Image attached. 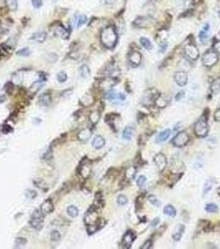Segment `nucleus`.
Masks as SVG:
<instances>
[{
  "label": "nucleus",
  "mask_w": 220,
  "mask_h": 249,
  "mask_svg": "<svg viewBox=\"0 0 220 249\" xmlns=\"http://www.w3.org/2000/svg\"><path fill=\"white\" fill-rule=\"evenodd\" d=\"M102 43L108 48H112L117 42L118 35L115 29L113 27H107L102 31L100 35Z\"/></svg>",
  "instance_id": "f257e3e1"
},
{
  "label": "nucleus",
  "mask_w": 220,
  "mask_h": 249,
  "mask_svg": "<svg viewBox=\"0 0 220 249\" xmlns=\"http://www.w3.org/2000/svg\"><path fill=\"white\" fill-rule=\"evenodd\" d=\"M209 126L207 120L204 118H201L195 123V133L198 137H204L208 134Z\"/></svg>",
  "instance_id": "f03ea898"
},
{
  "label": "nucleus",
  "mask_w": 220,
  "mask_h": 249,
  "mask_svg": "<svg viewBox=\"0 0 220 249\" xmlns=\"http://www.w3.org/2000/svg\"><path fill=\"white\" fill-rule=\"evenodd\" d=\"M218 53L214 51H209L204 53L202 58V62L203 64L207 67H211L218 62Z\"/></svg>",
  "instance_id": "7ed1b4c3"
},
{
  "label": "nucleus",
  "mask_w": 220,
  "mask_h": 249,
  "mask_svg": "<svg viewBox=\"0 0 220 249\" xmlns=\"http://www.w3.org/2000/svg\"><path fill=\"white\" fill-rule=\"evenodd\" d=\"M42 213L36 210L32 215V219L30 221L31 226L37 230H41L43 227V216Z\"/></svg>",
  "instance_id": "20e7f679"
},
{
  "label": "nucleus",
  "mask_w": 220,
  "mask_h": 249,
  "mask_svg": "<svg viewBox=\"0 0 220 249\" xmlns=\"http://www.w3.org/2000/svg\"><path fill=\"white\" fill-rule=\"evenodd\" d=\"M189 136L185 131L179 132L172 140V144L175 147H183L189 142Z\"/></svg>",
  "instance_id": "39448f33"
},
{
  "label": "nucleus",
  "mask_w": 220,
  "mask_h": 249,
  "mask_svg": "<svg viewBox=\"0 0 220 249\" xmlns=\"http://www.w3.org/2000/svg\"><path fill=\"white\" fill-rule=\"evenodd\" d=\"M185 53L191 60H196L199 56H200V52L197 47L192 43L187 44L185 47Z\"/></svg>",
  "instance_id": "423d86ee"
},
{
  "label": "nucleus",
  "mask_w": 220,
  "mask_h": 249,
  "mask_svg": "<svg viewBox=\"0 0 220 249\" xmlns=\"http://www.w3.org/2000/svg\"><path fill=\"white\" fill-rule=\"evenodd\" d=\"M154 162H155V164H156L160 172H162L165 169L166 165H167L166 157L162 153H158L157 155H155V157H154Z\"/></svg>",
  "instance_id": "0eeeda50"
},
{
  "label": "nucleus",
  "mask_w": 220,
  "mask_h": 249,
  "mask_svg": "<svg viewBox=\"0 0 220 249\" xmlns=\"http://www.w3.org/2000/svg\"><path fill=\"white\" fill-rule=\"evenodd\" d=\"M174 80L180 86H185L188 82V74L184 71L176 72L174 75Z\"/></svg>",
  "instance_id": "6e6552de"
},
{
  "label": "nucleus",
  "mask_w": 220,
  "mask_h": 249,
  "mask_svg": "<svg viewBox=\"0 0 220 249\" xmlns=\"http://www.w3.org/2000/svg\"><path fill=\"white\" fill-rule=\"evenodd\" d=\"M160 97L158 92L155 89H150L147 91V92L145 94L143 97V102H146V104H153L155 103L156 100Z\"/></svg>",
  "instance_id": "1a4fd4ad"
},
{
  "label": "nucleus",
  "mask_w": 220,
  "mask_h": 249,
  "mask_svg": "<svg viewBox=\"0 0 220 249\" xmlns=\"http://www.w3.org/2000/svg\"><path fill=\"white\" fill-rule=\"evenodd\" d=\"M134 239H135V236H134L133 233H132L131 231H128L124 234L123 240H122V244L125 248H129L133 244Z\"/></svg>",
  "instance_id": "9d476101"
},
{
  "label": "nucleus",
  "mask_w": 220,
  "mask_h": 249,
  "mask_svg": "<svg viewBox=\"0 0 220 249\" xmlns=\"http://www.w3.org/2000/svg\"><path fill=\"white\" fill-rule=\"evenodd\" d=\"M54 209V206H53V202L51 199L48 198L46 201H44L43 203H41V212L43 214H49L52 212Z\"/></svg>",
  "instance_id": "9b49d317"
},
{
  "label": "nucleus",
  "mask_w": 220,
  "mask_h": 249,
  "mask_svg": "<svg viewBox=\"0 0 220 249\" xmlns=\"http://www.w3.org/2000/svg\"><path fill=\"white\" fill-rule=\"evenodd\" d=\"M129 61L133 67H138L142 61V55L138 52H133L129 55Z\"/></svg>",
  "instance_id": "f8f14e48"
},
{
  "label": "nucleus",
  "mask_w": 220,
  "mask_h": 249,
  "mask_svg": "<svg viewBox=\"0 0 220 249\" xmlns=\"http://www.w3.org/2000/svg\"><path fill=\"white\" fill-rule=\"evenodd\" d=\"M91 130L89 128H85V129L81 130L80 132L78 133V137L79 141H86L90 138L91 136Z\"/></svg>",
  "instance_id": "ddd939ff"
},
{
  "label": "nucleus",
  "mask_w": 220,
  "mask_h": 249,
  "mask_svg": "<svg viewBox=\"0 0 220 249\" xmlns=\"http://www.w3.org/2000/svg\"><path fill=\"white\" fill-rule=\"evenodd\" d=\"M46 33L45 32H35L31 36V40L37 42H43L46 39Z\"/></svg>",
  "instance_id": "4468645a"
},
{
  "label": "nucleus",
  "mask_w": 220,
  "mask_h": 249,
  "mask_svg": "<svg viewBox=\"0 0 220 249\" xmlns=\"http://www.w3.org/2000/svg\"><path fill=\"white\" fill-rule=\"evenodd\" d=\"M55 32L58 37H61L62 39L65 40L69 38V36H70L69 32H68L64 27H62V26H58V27H56Z\"/></svg>",
  "instance_id": "2eb2a0df"
},
{
  "label": "nucleus",
  "mask_w": 220,
  "mask_h": 249,
  "mask_svg": "<svg viewBox=\"0 0 220 249\" xmlns=\"http://www.w3.org/2000/svg\"><path fill=\"white\" fill-rule=\"evenodd\" d=\"M104 145H105V141L100 136H95L94 140H93V141H92V145L94 146V148L97 149V150L103 148L104 146Z\"/></svg>",
  "instance_id": "dca6fc26"
},
{
  "label": "nucleus",
  "mask_w": 220,
  "mask_h": 249,
  "mask_svg": "<svg viewBox=\"0 0 220 249\" xmlns=\"http://www.w3.org/2000/svg\"><path fill=\"white\" fill-rule=\"evenodd\" d=\"M79 168H80L79 173H80V175H82L84 178H87L88 176L90 175V164H88L87 163L83 164L82 162H81V164H80V166H79Z\"/></svg>",
  "instance_id": "f3484780"
},
{
  "label": "nucleus",
  "mask_w": 220,
  "mask_h": 249,
  "mask_svg": "<svg viewBox=\"0 0 220 249\" xmlns=\"http://www.w3.org/2000/svg\"><path fill=\"white\" fill-rule=\"evenodd\" d=\"M184 230H185V226L182 224H179L175 227L174 233H173V238H174L175 241H179L181 239L182 235H183Z\"/></svg>",
  "instance_id": "a211bd4d"
},
{
  "label": "nucleus",
  "mask_w": 220,
  "mask_h": 249,
  "mask_svg": "<svg viewBox=\"0 0 220 249\" xmlns=\"http://www.w3.org/2000/svg\"><path fill=\"white\" fill-rule=\"evenodd\" d=\"M170 136V130L169 129H166L163 130L160 133H159L158 136H156V142L160 143V142H164L167 140Z\"/></svg>",
  "instance_id": "6ab92c4d"
},
{
  "label": "nucleus",
  "mask_w": 220,
  "mask_h": 249,
  "mask_svg": "<svg viewBox=\"0 0 220 249\" xmlns=\"http://www.w3.org/2000/svg\"><path fill=\"white\" fill-rule=\"evenodd\" d=\"M51 102V97L49 93H44L39 97L40 105L43 106H47Z\"/></svg>",
  "instance_id": "aec40b11"
},
{
  "label": "nucleus",
  "mask_w": 220,
  "mask_h": 249,
  "mask_svg": "<svg viewBox=\"0 0 220 249\" xmlns=\"http://www.w3.org/2000/svg\"><path fill=\"white\" fill-rule=\"evenodd\" d=\"M214 184H215V180H214L213 178H209V179L206 180V182L204 184V190H203L204 195L207 194L209 191H210Z\"/></svg>",
  "instance_id": "412c9836"
},
{
  "label": "nucleus",
  "mask_w": 220,
  "mask_h": 249,
  "mask_svg": "<svg viewBox=\"0 0 220 249\" xmlns=\"http://www.w3.org/2000/svg\"><path fill=\"white\" fill-rule=\"evenodd\" d=\"M149 24H151V20H148L147 18H139L135 21V25L138 28H145Z\"/></svg>",
  "instance_id": "4be33fe9"
},
{
  "label": "nucleus",
  "mask_w": 220,
  "mask_h": 249,
  "mask_svg": "<svg viewBox=\"0 0 220 249\" xmlns=\"http://www.w3.org/2000/svg\"><path fill=\"white\" fill-rule=\"evenodd\" d=\"M136 175V169L134 166H131L126 170L125 173V179L128 180H132L134 179Z\"/></svg>",
  "instance_id": "5701e85b"
},
{
  "label": "nucleus",
  "mask_w": 220,
  "mask_h": 249,
  "mask_svg": "<svg viewBox=\"0 0 220 249\" xmlns=\"http://www.w3.org/2000/svg\"><path fill=\"white\" fill-rule=\"evenodd\" d=\"M93 102H94V99L90 95H85L80 99V104L84 106H90L93 104Z\"/></svg>",
  "instance_id": "b1692460"
},
{
  "label": "nucleus",
  "mask_w": 220,
  "mask_h": 249,
  "mask_svg": "<svg viewBox=\"0 0 220 249\" xmlns=\"http://www.w3.org/2000/svg\"><path fill=\"white\" fill-rule=\"evenodd\" d=\"M163 213L164 214L167 215V216H170V217H174L176 214V211L175 209V208L171 205H166L164 209H163Z\"/></svg>",
  "instance_id": "393cba45"
},
{
  "label": "nucleus",
  "mask_w": 220,
  "mask_h": 249,
  "mask_svg": "<svg viewBox=\"0 0 220 249\" xmlns=\"http://www.w3.org/2000/svg\"><path fill=\"white\" fill-rule=\"evenodd\" d=\"M220 91V77L216 78L214 81L212 82L211 85V91L213 94H217Z\"/></svg>",
  "instance_id": "a878e982"
},
{
  "label": "nucleus",
  "mask_w": 220,
  "mask_h": 249,
  "mask_svg": "<svg viewBox=\"0 0 220 249\" xmlns=\"http://www.w3.org/2000/svg\"><path fill=\"white\" fill-rule=\"evenodd\" d=\"M140 43L145 49L150 50V49L152 48V44H151V41H150L148 38H147V37H141Z\"/></svg>",
  "instance_id": "bb28decb"
},
{
  "label": "nucleus",
  "mask_w": 220,
  "mask_h": 249,
  "mask_svg": "<svg viewBox=\"0 0 220 249\" xmlns=\"http://www.w3.org/2000/svg\"><path fill=\"white\" fill-rule=\"evenodd\" d=\"M67 213L72 218H76L78 216L79 210L78 208L74 205H71L67 208Z\"/></svg>",
  "instance_id": "cd10ccee"
},
{
  "label": "nucleus",
  "mask_w": 220,
  "mask_h": 249,
  "mask_svg": "<svg viewBox=\"0 0 220 249\" xmlns=\"http://www.w3.org/2000/svg\"><path fill=\"white\" fill-rule=\"evenodd\" d=\"M133 135V128L131 126H128L124 129L123 132V137L126 140H130Z\"/></svg>",
  "instance_id": "c85d7f7f"
},
{
  "label": "nucleus",
  "mask_w": 220,
  "mask_h": 249,
  "mask_svg": "<svg viewBox=\"0 0 220 249\" xmlns=\"http://www.w3.org/2000/svg\"><path fill=\"white\" fill-rule=\"evenodd\" d=\"M80 76H82L83 78H86V77L90 76V68L86 65H83V66L80 67Z\"/></svg>",
  "instance_id": "c756f323"
},
{
  "label": "nucleus",
  "mask_w": 220,
  "mask_h": 249,
  "mask_svg": "<svg viewBox=\"0 0 220 249\" xmlns=\"http://www.w3.org/2000/svg\"><path fill=\"white\" fill-rule=\"evenodd\" d=\"M99 117H100V114H99V111H94L90 114V120L91 121L92 124H96L99 121Z\"/></svg>",
  "instance_id": "7c9ffc66"
},
{
  "label": "nucleus",
  "mask_w": 220,
  "mask_h": 249,
  "mask_svg": "<svg viewBox=\"0 0 220 249\" xmlns=\"http://www.w3.org/2000/svg\"><path fill=\"white\" fill-rule=\"evenodd\" d=\"M87 22V17L85 15H80L76 19V25L78 28H80L81 26L84 25Z\"/></svg>",
  "instance_id": "2f4dec72"
},
{
  "label": "nucleus",
  "mask_w": 220,
  "mask_h": 249,
  "mask_svg": "<svg viewBox=\"0 0 220 249\" xmlns=\"http://www.w3.org/2000/svg\"><path fill=\"white\" fill-rule=\"evenodd\" d=\"M6 4L11 10H16L18 8V0H6Z\"/></svg>",
  "instance_id": "473e14b6"
},
{
  "label": "nucleus",
  "mask_w": 220,
  "mask_h": 249,
  "mask_svg": "<svg viewBox=\"0 0 220 249\" xmlns=\"http://www.w3.org/2000/svg\"><path fill=\"white\" fill-rule=\"evenodd\" d=\"M205 210L209 213H216L218 212V206L214 203H208L205 207Z\"/></svg>",
  "instance_id": "72a5a7b5"
},
{
  "label": "nucleus",
  "mask_w": 220,
  "mask_h": 249,
  "mask_svg": "<svg viewBox=\"0 0 220 249\" xmlns=\"http://www.w3.org/2000/svg\"><path fill=\"white\" fill-rule=\"evenodd\" d=\"M41 86H42L41 80H40V81H35V82L32 85V86H31V91H32V92H37V91L39 90L40 88L41 87Z\"/></svg>",
  "instance_id": "f704fd0d"
},
{
  "label": "nucleus",
  "mask_w": 220,
  "mask_h": 249,
  "mask_svg": "<svg viewBox=\"0 0 220 249\" xmlns=\"http://www.w3.org/2000/svg\"><path fill=\"white\" fill-rule=\"evenodd\" d=\"M56 77H57L58 81H59V82H60V83L65 82V81H66V80H67V75H66V73H65V72H58Z\"/></svg>",
  "instance_id": "c9c22d12"
},
{
  "label": "nucleus",
  "mask_w": 220,
  "mask_h": 249,
  "mask_svg": "<svg viewBox=\"0 0 220 249\" xmlns=\"http://www.w3.org/2000/svg\"><path fill=\"white\" fill-rule=\"evenodd\" d=\"M30 49L28 48V47H23V48L20 49L18 52V55L22 56V57H28V56L30 55Z\"/></svg>",
  "instance_id": "e433bc0d"
},
{
  "label": "nucleus",
  "mask_w": 220,
  "mask_h": 249,
  "mask_svg": "<svg viewBox=\"0 0 220 249\" xmlns=\"http://www.w3.org/2000/svg\"><path fill=\"white\" fill-rule=\"evenodd\" d=\"M50 238H51V240L54 241V242H57V241H59V240L60 239V233L56 230L52 231L51 233H50Z\"/></svg>",
  "instance_id": "4c0bfd02"
},
{
  "label": "nucleus",
  "mask_w": 220,
  "mask_h": 249,
  "mask_svg": "<svg viewBox=\"0 0 220 249\" xmlns=\"http://www.w3.org/2000/svg\"><path fill=\"white\" fill-rule=\"evenodd\" d=\"M155 104H156V106H158V107H165V106H166L167 102H166V101H165V99H163L162 97H159L156 100Z\"/></svg>",
  "instance_id": "58836bf2"
},
{
  "label": "nucleus",
  "mask_w": 220,
  "mask_h": 249,
  "mask_svg": "<svg viewBox=\"0 0 220 249\" xmlns=\"http://www.w3.org/2000/svg\"><path fill=\"white\" fill-rule=\"evenodd\" d=\"M105 98H107L108 100H110V101H113V100L118 98V95L114 91H108V92H106Z\"/></svg>",
  "instance_id": "ea45409f"
},
{
  "label": "nucleus",
  "mask_w": 220,
  "mask_h": 249,
  "mask_svg": "<svg viewBox=\"0 0 220 249\" xmlns=\"http://www.w3.org/2000/svg\"><path fill=\"white\" fill-rule=\"evenodd\" d=\"M148 200H149V202L151 203V204H153V205L156 206V207H159V206H160V202H159V200L156 198V197L153 196V195H150V196L148 197Z\"/></svg>",
  "instance_id": "a19ab883"
},
{
  "label": "nucleus",
  "mask_w": 220,
  "mask_h": 249,
  "mask_svg": "<svg viewBox=\"0 0 220 249\" xmlns=\"http://www.w3.org/2000/svg\"><path fill=\"white\" fill-rule=\"evenodd\" d=\"M118 203L119 205H125L127 203H128V198H127L126 196L124 195H119L118 197Z\"/></svg>",
  "instance_id": "79ce46f5"
},
{
  "label": "nucleus",
  "mask_w": 220,
  "mask_h": 249,
  "mask_svg": "<svg viewBox=\"0 0 220 249\" xmlns=\"http://www.w3.org/2000/svg\"><path fill=\"white\" fill-rule=\"evenodd\" d=\"M26 197L30 199H33L37 197V193L34 190H31V189H28L26 191Z\"/></svg>",
  "instance_id": "37998d69"
},
{
  "label": "nucleus",
  "mask_w": 220,
  "mask_h": 249,
  "mask_svg": "<svg viewBox=\"0 0 220 249\" xmlns=\"http://www.w3.org/2000/svg\"><path fill=\"white\" fill-rule=\"evenodd\" d=\"M27 243V239L24 238H16V241H15V245L16 247H18V246H23Z\"/></svg>",
  "instance_id": "c03bdc74"
},
{
  "label": "nucleus",
  "mask_w": 220,
  "mask_h": 249,
  "mask_svg": "<svg viewBox=\"0 0 220 249\" xmlns=\"http://www.w3.org/2000/svg\"><path fill=\"white\" fill-rule=\"evenodd\" d=\"M46 58H47V61H48V62H56V60H57L58 56L56 55V54H55V53H49Z\"/></svg>",
  "instance_id": "a18cd8bd"
},
{
  "label": "nucleus",
  "mask_w": 220,
  "mask_h": 249,
  "mask_svg": "<svg viewBox=\"0 0 220 249\" xmlns=\"http://www.w3.org/2000/svg\"><path fill=\"white\" fill-rule=\"evenodd\" d=\"M146 181H147V179H146V177H145L144 175H141V176H139V178H138V181H137V184H138V185L139 187H142L143 185H145Z\"/></svg>",
  "instance_id": "49530a36"
},
{
  "label": "nucleus",
  "mask_w": 220,
  "mask_h": 249,
  "mask_svg": "<svg viewBox=\"0 0 220 249\" xmlns=\"http://www.w3.org/2000/svg\"><path fill=\"white\" fill-rule=\"evenodd\" d=\"M42 0H32V4L35 8H39L42 6Z\"/></svg>",
  "instance_id": "de8ad7c7"
},
{
  "label": "nucleus",
  "mask_w": 220,
  "mask_h": 249,
  "mask_svg": "<svg viewBox=\"0 0 220 249\" xmlns=\"http://www.w3.org/2000/svg\"><path fill=\"white\" fill-rule=\"evenodd\" d=\"M1 131H2L3 134H8V133L13 131V128L10 127L9 125H8V124H6V125L4 124V125H3L2 128H1Z\"/></svg>",
  "instance_id": "09e8293b"
},
{
  "label": "nucleus",
  "mask_w": 220,
  "mask_h": 249,
  "mask_svg": "<svg viewBox=\"0 0 220 249\" xmlns=\"http://www.w3.org/2000/svg\"><path fill=\"white\" fill-rule=\"evenodd\" d=\"M117 116H118V115H116V114H114V113L108 114V115H107L105 116V121H106V122H109V121H112V120H114L115 118L117 117Z\"/></svg>",
  "instance_id": "8fccbe9b"
},
{
  "label": "nucleus",
  "mask_w": 220,
  "mask_h": 249,
  "mask_svg": "<svg viewBox=\"0 0 220 249\" xmlns=\"http://www.w3.org/2000/svg\"><path fill=\"white\" fill-rule=\"evenodd\" d=\"M6 87H5V90H6V91H7V93H8V94H12V92H13V84L12 82H8L7 85L5 86Z\"/></svg>",
  "instance_id": "3c124183"
},
{
  "label": "nucleus",
  "mask_w": 220,
  "mask_h": 249,
  "mask_svg": "<svg viewBox=\"0 0 220 249\" xmlns=\"http://www.w3.org/2000/svg\"><path fill=\"white\" fill-rule=\"evenodd\" d=\"M167 46L168 44L166 42H162L160 43V45H159V52H160V53H164V52L166 50V48H167Z\"/></svg>",
  "instance_id": "603ef678"
},
{
  "label": "nucleus",
  "mask_w": 220,
  "mask_h": 249,
  "mask_svg": "<svg viewBox=\"0 0 220 249\" xmlns=\"http://www.w3.org/2000/svg\"><path fill=\"white\" fill-rule=\"evenodd\" d=\"M51 157H52V150H51V149H49V150L44 154L43 159H46V160H50V159H51Z\"/></svg>",
  "instance_id": "864d4df0"
},
{
  "label": "nucleus",
  "mask_w": 220,
  "mask_h": 249,
  "mask_svg": "<svg viewBox=\"0 0 220 249\" xmlns=\"http://www.w3.org/2000/svg\"><path fill=\"white\" fill-rule=\"evenodd\" d=\"M199 37H200V40L204 41V39H206L207 37H208V32H206V31L204 30L200 31V34H199Z\"/></svg>",
  "instance_id": "5fc2aeb1"
},
{
  "label": "nucleus",
  "mask_w": 220,
  "mask_h": 249,
  "mask_svg": "<svg viewBox=\"0 0 220 249\" xmlns=\"http://www.w3.org/2000/svg\"><path fill=\"white\" fill-rule=\"evenodd\" d=\"M213 50L217 53H220V41H217L213 44Z\"/></svg>",
  "instance_id": "6e6d98bb"
},
{
  "label": "nucleus",
  "mask_w": 220,
  "mask_h": 249,
  "mask_svg": "<svg viewBox=\"0 0 220 249\" xmlns=\"http://www.w3.org/2000/svg\"><path fill=\"white\" fill-rule=\"evenodd\" d=\"M151 244H152V242H151V240H148V241H147V242H145L144 244L142 245V247H141V248L142 249H149L150 247H151Z\"/></svg>",
  "instance_id": "4d7b16f0"
},
{
  "label": "nucleus",
  "mask_w": 220,
  "mask_h": 249,
  "mask_svg": "<svg viewBox=\"0 0 220 249\" xmlns=\"http://www.w3.org/2000/svg\"><path fill=\"white\" fill-rule=\"evenodd\" d=\"M102 4L104 5H110L113 4L115 2V0H99Z\"/></svg>",
  "instance_id": "13d9d810"
},
{
  "label": "nucleus",
  "mask_w": 220,
  "mask_h": 249,
  "mask_svg": "<svg viewBox=\"0 0 220 249\" xmlns=\"http://www.w3.org/2000/svg\"><path fill=\"white\" fill-rule=\"evenodd\" d=\"M159 223H160V220H159V218H156V219H154L153 221L151 222V226L152 227V228H155V227H156V226H157V225H158Z\"/></svg>",
  "instance_id": "bf43d9fd"
},
{
  "label": "nucleus",
  "mask_w": 220,
  "mask_h": 249,
  "mask_svg": "<svg viewBox=\"0 0 220 249\" xmlns=\"http://www.w3.org/2000/svg\"><path fill=\"white\" fill-rule=\"evenodd\" d=\"M214 119L216 121H220V109H218V111H216L215 114H214Z\"/></svg>",
  "instance_id": "052dcab7"
},
{
  "label": "nucleus",
  "mask_w": 220,
  "mask_h": 249,
  "mask_svg": "<svg viewBox=\"0 0 220 249\" xmlns=\"http://www.w3.org/2000/svg\"><path fill=\"white\" fill-rule=\"evenodd\" d=\"M118 98L119 100H121V101H124V100L126 99V97H125V95L123 94V93H119V94H118Z\"/></svg>",
  "instance_id": "680f3d73"
},
{
  "label": "nucleus",
  "mask_w": 220,
  "mask_h": 249,
  "mask_svg": "<svg viewBox=\"0 0 220 249\" xmlns=\"http://www.w3.org/2000/svg\"><path fill=\"white\" fill-rule=\"evenodd\" d=\"M183 97H184V91H181V92H179L178 94H177V96L175 98H176V100L178 101V100H180V98H182Z\"/></svg>",
  "instance_id": "e2e57ef3"
},
{
  "label": "nucleus",
  "mask_w": 220,
  "mask_h": 249,
  "mask_svg": "<svg viewBox=\"0 0 220 249\" xmlns=\"http://www.w3.org/2000/svg\"><path fill=\"white\" fill-rule=\"evenodd\" d=\"M203 30L206 31V32H208V31L209 30V23H205L204 25V27H203Z\"/></svg>",
  "instance_id": "0e129e2a"
},
{
  "label": "nucleus",
  "mask_w": 220,
  "mask_h": 249,
  "mask_svg": "<svg viewBox=\"0 0 220 249\" xmlns=\"http://www.w3.org/2000/svg\"><path fill=\"white\" fill-rule=\"evenodd\" d=\"M218 35H219V36H220V30H219V32H218Z\"/></svg>",
  "instance_id": "69168bd1"
}]
</instances>
